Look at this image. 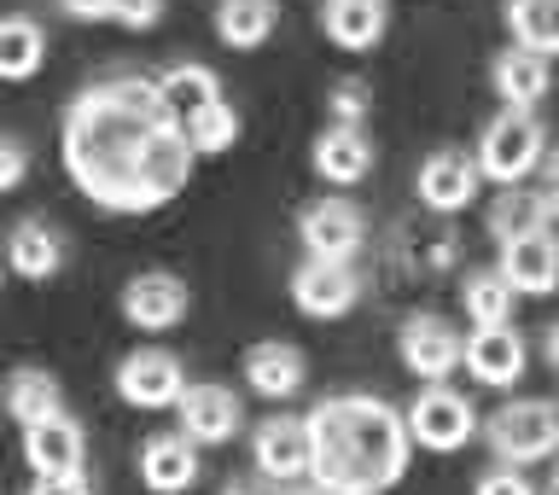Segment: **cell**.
I'll list each match as a JSON object with an SVG mask.
<instances>
[{
    "label": "cell",
    "instance_id": "cell-27",
    "mask_svg": "<svg viewBox=\"0 0 559 495\" xmlns=\"http://www.w3.org/2000/svg\"><path fill=\"white\" fill-rule=\"evenodd\" d=\"M507 35L524 52L559 59V0H507Z\"/></svg>",
    "mask_w": 559,
    "mask_h": 495
},
{
    "label": "cell",
    "instance_id": "cell-26",
    "mask_svg": "<svg viewBox=\"0 0 559 495\" xmlns=\"http://www.w3.org/2000/svg\"><path fill=\"white\" fill-rule=\"evenodd\" d=\"M47 59V35L35 17L24 12H7L0 17V82H29Z\"/></svg>",
    "mask_w": 559,
    "mask_h": 495
},
{
    "label": "cell",
    "instance_id": "cell-25",
    "mask_svg": "<svg viewBox=\"0 0 559 495\" xmlns=\"http://www.w3.org/2000/svg\"><path fill=\"white\" fill-rule=\"evenodd\" d=\"M157 82V94H164V105H169V111L175 117H199L204 111V105H216V99H227L222 94V76H216V70H210V64H169L164 70V76H152Z\"/></svg>",
    "mask_w": 559,
    "mask_h": 495
},
{
    "label": "cell",
    "instance_id": "cell-17",
    "mask_svg": "<svg viewBox=\"0 0 559 495\" xmlns=\"http://www.w3.org/2000/svg\"><path fill=\"white\" fill-rule=\"evenodd\" d=\"M391 30V0H321V35L344 52H373Z\"/></svg>",
    "mask_w": 559,
    "mask_h": 495
},
{
    "label": "cell",
    "instance_id": "cell-4",
    "mask_svg": "<svg viewBox=\"0 0 559 495\" xmlns=\"http://www.w3.org/2000/svg\"><path fill=\"white\" fill-rule=\"evenodd\" d=\"M484 444L501 467H536V461H554L559 455V409L554 402H536V397H519V402H501L496 414L484 420Z\"/></svg>",
    "mask_w": 559,
    "mask_h": 495
},
{
    "label": "cell",
    "instance_id": "cell-12",
    "mask_svg": "<svg viewBox=\"0 0 559 495\" xmlns=\"http://www.w3.org/2000/svg\"><path fill=\"white\" fill-rule=\"evenodd\" d=\"M478 164H472L466 152H454V146H437L426 164H419L414 175V192H419V204L437 210V216H454V210H466L472 199H478Z\"/></svg>",
    "mask_w": 559,
    "mask_h": 495
},
{
    "label": "cell",
    "instance_id": "cell-32",
    "mask_svg": "<svg viewBox=\"0 0 559 495\" xmlns=\"http://www.w3.org/2000/svg\"><path fill=\"white\" fill-rule=\"evenodd\" d=\"M24 175H29V146H24L17 134L0 129V192L24 187Z\"/></svg>",
    "mask_w": 559,
    "mask_h": 495
},
{
    "label": "cell",
    "instance_id": "cell-33",
    "mask_svg": "<svg viewBox=\"0 0 559 495\" xmlns=\"http://www.w3.org/2000/svg\"><path fill=\"white\" fill-rule=\"evenodd\" d=\"M169 0H111V24L122 30H152L157 17H164Z\"/></svg>",
    "mask_w": 559,
    "mask_h": 495
},
{
    "label": "cell",
    "instance_id": "cell-35",
    "mask_svg": "<svg viewBox=\"0 0 559 495\" xmlns=\"http://www.w3.org/2000/svg\"><path fill=\"white\" fill-rule=\"evenodd\" d=\"M24 495H94L87 472H59V479H35Z\"/></svg>",
    "mask_w": 559,
    "mask_h": 495
},
{
    "label": "cell",
    "instance_id": "cell-14",
    "mask_svg": "<svg viewBox=\"0 0 559 495\" xmlns=\"http://www.w3.org/2000/svg\"><path fill=\"white\" fill-rule=\"evenodd\" d=\"M251 455H257V472L274 484L309 479V426L304 420H286V414L262 420L257 437H251Z\"/></svg>",
    "mask_w": 559,
    "mask_h": 495
},
{
    "label": "cell",
    "instance_id": "cell-22",
    "mask_svg": "<svg viewBox=\"0 0 559 495\" xmlns=\"http://www.w3.org/2000/svg\"><path fill=\"white\" fill-rule=\"evenodd\" d=\"M140 479L157 495H181L199 484V444H187L181 432H164L140 449Z\"/></svg>",
    "mask_w": 559,
    "mask_h": 495
},
{
    "label": "cell",
    "instance_id": "cell-7",
    "mask_svg": "<svg viewBox=\"0 0 559 495\" xmlns=\"http://www.w3.org/2000/svg\"><path fill=\"white\" fill-rule=\"evenodd\" d=\"M297 239L321 262H356V251L367 245V216L349 199H314L297 210Z\"/></svg>",
    "mask_w": 559,
    "mask_h": 495
},
{
    "label": "cell",
    "instance_id": "cell-41",
    "mask_svg": "<svg viewBox=\"0 0 559 495\" xmlns=\"http://www.w3.org/2000/svg\"><path fill=\"white\" fill-rule=\"evenodd\" d=\"M286 495H326V490H321V484H314V490H286Z\"/></svg>",
    "mask_w": 559,
    "mask_h": 495
},
{
    "label": "cell",
    "instance_id": "cell-1",
    "mask_svg": "<svg viewBox=\"0 0 559 495\" xmlns=\"http://www.w3.org/2000/svg\"><path fill=\"white\" fill-rule=\"evenodd\" d=\"M64 169L94 204L146 216L192 181V146L152 76H105L64 111Z\"/></svg>",
    "mask_w": 559,
    "mask_h": 495
},
{
    "label": "cell",
    "instance_id": "cell-11",
    "mask_svg": "<svg viewBox=\"0 0 559 495\" xmlns=\"http://www.w3.org/2000/svg\"><path fill=\"white\" fill-rule=\"evenodd\" d=\"M175 414H181V437L199 449L234 444V432L245 426V409L227 385H187L181 402H175Z\"/></svg>",
    "mask_w": 559,
    "mask_h": 495
},
{
    "label": "cell",
    "instance_id": "cell-6",
    "mask_svg": "<svg viewBox=\"0 0 559 495\" xmlns=\"http://www.w3.org/2000/svg\"><path fill=\"white\" fill-rule=\"evenodd\" d=\"M396 356L402 367H408L414 379H426V385H449V374L461 367L466 356V339H461V327L443 321V315H431V309H419L402 321L396 332Z\"/></svg>",
    "mask_w": 559,
    "mask_h": 495
},
{
    "label": "cell",
    "instance_id": "cell-19",
    "mask_svg": "<svg viewBox=\"0 0 559 495\" xmlns=\"http://www.w3.org/2000/svg\"><path fill=\"white\" fill-rule=\"evenodd\" d=\"M24 461L35 479H59V472H87V437L70 414L24 432Z\"/></svg>",
    "mask_w": 559,
    "mask_h": 495
},
{
    "label": "cell",
    "instance_id": "cell-38",
    "mask_svg": "<svg viewBox=\"0 0 559 495\" xmlns=\"http://www.w3.org/2000/svg\"><path fill=\"white\" fill-rule=\"evenodd\" d=\"M542 356H548V367L559 374V321H554L548 332H542Z\"/></svg>",
    "mask_w": 559,
    "mask_h": 495
},
{
    "label": "cell",
    "instance_id": "cell-42",
    "mask_svg": "<svg viewBox=\"0 0 559 495\" xmlns=\"http://www.w3.org/2000/svg\"><path fill=\"white\" fill-rule=\"evenodd\" d=\"M548 495H559V472H554V484H548Z\"/></svg>",
    "mask_w": 559,
    "mask_h": 495
},
{
    "label": "cell",
    "instance_id": "cell-28",
    "mask_svg": "<svg viewBox=\"0 0 559 495\" xmlns=\"http://www.w3.org/2000/svg\"><path fill=\"white\" fill-rule=\"evenodd\" d=\"M513 286L496 274V269H478V274H466V286H461V309H466V321L472 327H507L513 321Z\"/></svg>",
    "mask_w": 559,
    "mask_h": 495
},
{
    "label": "cell",
    "instance_id": "cell-15",
    "mask_svg": "<svg viewBox=\"0 0 559 495\" xmlns=\"http://www.w3.org/2000/svg\"><path fill=\"white\" fill-rule=\"evenodd\" d=\"M245 385L262 397V402H292L297 391L309 385V362L297 344H280V339H262L245 350Z\"/></svg>",
    "mask_w": 559,
    "mask_h": 495
},
{
    "label": "cell",
    "instance_id": "cell-21",
    "mask_svg": "<svg viewBox=\"0 0 559 495\" xmlns=\"http://www.w3.org/2000/svg\"><path fill=\"white\" fill-rule=\"evenodd\" d=\"M496 274L513 286V297H548V292H559V251L536 234L513 239V245H501Z\"/></svg>",
    "mask_w": 559,
    "mask_h": 495
},
{
    "label": "cell",
    "instance_id": "cell-34",
    "mask_svg": "<svg viewBox=\"0 0 559 495\" xmlns=\"http://www.w3.org/2000/svg\"><path fill=\"white\" fill-rule=\"evenodd\" d=\"M472 495H536V484L524 479L519 467H496V472H484V479L472 484Z\"/></svg>",
    "mask_w": 559,
    "mask_h": 495
},
{
    "label": "cell",
    "instance_id": "cell-18",
    "mask_svg": "<svg viewBox=\"0 0 559 495\" xmlns=\"http://www.w3.org/2000/svg\"><path fill=\"white\" fill-rule=\"evenodd\" d=\"M7 269L17 280H52L64 269V234L52 227L47 216H24V222H12V234H7Z\"/></svg>",
    "mask_w": 559,
    "mask_h": 495
},
{
    "label": "cell",
    "instance_id": "cell-24",
    "mask_svg": "<svg viewBox=\"0 0 559 495\" xmlns=\"http://www.w3.org/2000/svg\"><path fill=\"white\" fill-rule=\"evenodd\" d=\"M274 24H280L274 0H216V35H222V47H234V52L269 47Z\"/></svg>",
    "mask_w": 559,
    "mask_h": 495
},
{
    "label": "cell",
    "instance_id": "cell-36",
    "mask_svg": "<svg viewBox=\"0 0 559 495\" xmlns=\"http://www.w3.org/2000/svg\"><path fill=\"white\" fill-rule=\"evenodd\" d=\"M536 239H548L559 251V192H542V216H536Z\"/></svg>",
    "mask_w": 559,
    "mask_h": 495
},
{
    "label": "cell",
    "instance_id": "cell-30",
    "mask_svg": "<svg viewBox=\"0 0 559 495\" xmlns=\"http://www.w3.org/2000/svg\"><path fill=\"white\" fill-rule=\"evenodd\" d=\"M181 129H187L192 157H216V152H227V146L239 140V111H234L227 99H216V105H204L199 117H187Z\"/></svg>",
    "mask_w": 559,
    "mask_h": 495
},
{
    "label": "cell",
    "instance_id": "cell-40",
    "mask_svg": "<svg viewBox=\"0 0 559 495\" xmlns=\"http://www.w3.org/2000/svg\"><path fill=\"white\" fill-rule=\"evenodd\" d=\"M222 495H274V490L269 484H227Z\"/></svg>",
    "mask_w": 559,
    "mask_h": 495
},
{
    "label": "cell",
    "instance_id": "cell-39",
    "mask_svg": "<svg viewBox=\"0 0 559 495\" xmlns=\"http://www.w3.org/2000/svg\"><path fill=\"white\" fill-rule=\"evenodd\" d=\"M542 175H548V192H559V152L542 157Z\"/></svg>",
    "mask_w": 559,
    "mask_h": 495
},
{
    "label": "cell",
    "instance_id": "cell-23",
    "mask_svg": "<svg viewBox=\"0 0 559 495\" xmlns=\"http://www.w3.org/2000/svg\"><path fill=\"white\" fill-rule=\"evenodd\" d=\"M7 414L17 420V426H47V420L64 414V391L59 379L47 374V367H17V374L7 379Z\"/></svg>",
    "mask_w": 559,
    "mask_h": 495
},
{
    "label": "cell",
    "instance_id": "cell-31",
    "mask_svg": "<svg viewBox=\"0 0 559 495\" xmlns=\"http://www.w3.org/2000/svg\"><path fill=\"white\" fill-rule=\"evenodd\" d=\"M367 111H373V94H367L361 82H332L326 87V122H338V129H361Z\"/></svg>",
    "mask_w": 559,
    "mask_h": 495
},
{
    "label": "cell",
    "instance_id": "cell-13",
    "mask_svg": "<svg viewBox=\"0 0 559 495\" xmlns=\"http://www.w3.org/2000/svg\"><path fill=\"white\" fill-rule=\"evenodd\" d=\"M461 367H466V374L478 379V385H489V391H507V385L524 379V367H531V350H524V339L513 332V321H507V327H472Z\"/></svg>",
    "mask_w": 559,
    "mask_h": 495
},
{
    "label": "cell",
    "instance_id": "cell-10",
    "mask_svg": "<svg viewBox=\"0 0 559 495\" xmlns=\"http://www.w3.org/2000/svg\"><path fill=\"white\" fill-rule=\"evenodd\" d=\"M187 309H192L187 286L164 269H146L122 286V321L140 327V332H175L187 321Z\"/></svg>",
    "mask_w": 559,
    "mask_h": 495
},
{
    "label": "cell",
    "instance_id": "cell-9",
    "mask_svg": "<svg viewBox=\"0 0 559 495\" xmlns=\"http://www.w3.org/2000/svg\"><path fill=\"white\" fill-rule=\"evenodd\" d=\"M187 391V374H181V362L169 356V350H134V356H122L117 367V397L129 402V409H175Z\"/></svg>",
    "mask_w": 559,
    "mask_h": 495
},
{
    "label": "cell",
    "instance_id": "cell-3",
    "mask_svg": "<svg viewBox=\"0 0 559 495\" xmlns=\"http://www.w3.org/2000/svg\"><path fill=\"white\" fill-rule=\"evenodd\" d=\"M542 157H548V122L536 111H501V117L484 122L472 164H478V175L496 187H524L542 169Z\"/></svg>",
    "mask_w": 559,
    "mask_h": 495
},
{
    "label": "cell",
    "instance_id": "cell-2",
    "mask_svg": "<svg viewBox=\"0 0 559 495\" xmlns=\"http://www.w3.org/2000/svg\"><path fill=\"white\" fill-rule=\"evenodd\" d=\"M309 479L326 495H384L408 472V426L384 397H326L304 414Z\"/></svg>",
    "mask_w": 559,
    "mask_h": 495
},
{
    "label": "cell",
    "instance_id": "cell-29",
    "mask_svg": "<svg viewBox=\"0 0 559 495\" xmlns=\"http://www.w3.org/2000/svg\"><path fill=\"white\" fill-rule=\"evenodd\" d=\"M536 216H542V192L501 187V199L489 204V234H496V245L531 239V234H536Z\"/></svg>",
    "mask_w": 559,
    "mask_h": 495
},
{
    "label": "cell",
    "instance_id": "cell-20",
    "mask_svg": "<svg viewBox=\"0 0 559 495\" xmlns=\"http://www.w3.org/2000/svg\"><path fill=\"white\" fill-rule=\"evenodd\" d=\"M309 164L332 187H356V181L373 175V146H367L361 129H338V122H326V129L314 134V146H309Z\"/></svg>",
    "mask_w": 559,
    "mask_h": 495
},
{
    "label": "cell",
    "instance_id": "cell-5",
    "mask_svg": "<svg viewBox=\"0 0 559 495\" xmlns=\"http://www.w3.org/2000/svg\"><path fill=\"white\" fill-rule=\"evenodd\" d=\"M402 426H408V444L431 449V455H454L478 437V409H472V397L454 391V385H426V391L414 397V409L402 414Z\"/></svg>",
    "mask_w": 559,
    "mask_h": 495
},
{
    "label": "cell",
    "instance_id": "cell-16",
    "mask_svg": "<svg viewBox=\"0 0 559 495\" xmlns=\"http://www.w3.org/2000/svg\"><path fill=\"white\" fill-rule=\"evenodd\" d=\"M489 87H496V99L507 111H536V105L554 94V64L542 59V52L507 47V52H496V64H489Z\"/></svg>",
    "mask_w": 559,
    "mask_h": 495
},
{
    "label": "cell",
    "instance_id": "cell-8",
    "mask_svg": "<svg viewBox=\"0 0 559 495\" xmlns=\"http://www.w3.org/2000/svg\"><path fill=\"white\" fill-rule=\"evenodd\" d=\"M292 304L309 315V321H344L349 309L361 304V274L349 269V262H297L292 274Z\"/></svg>",
    "mask_w": 559,
    "mask_h": 495
},
{
    "label": "cell",
    "instance_id": "cell-37",
    "mask_svg": "<svg viewBox=\"0 0 559 495\" xmlns=\"http://www.w3.org/2000/svg\"><path fill=\"white\" fill-rule=\"evenodd\" d=\"M59 12L76 24H94V17H111V0H59Z\"/></svg>",
    "mask_w": 559,
    "mask_h": 495
}]
</instances>
